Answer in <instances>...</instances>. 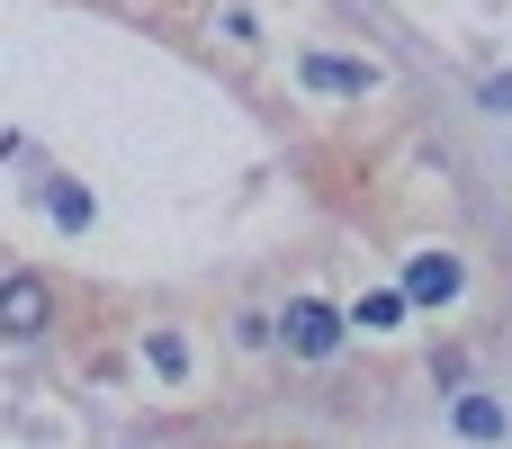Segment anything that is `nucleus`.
<instances>
[{
	"label": "nucleus",
	"mask_w": 512,
	"mask_h": 449,
	"mask_svg": "<svg viewBox=\"0 0 512 449\" xmlns=\"http://www.w3.org/2000/svg\"><path fill=\"white\" fill-rule=\"evenodd\" d=\"M342 333H351V315H342V306H324V297H288V315H279L288 360H333V351H342Z\"/></svg>",
	"instance_id": "obj_1"
},
{
	"label": "nucleus",
	"mask_w": 512,
	"mask_h": 449,
	"mask_svg": "<svg viewBox=\"0 0 512 449\" xmlns=\"http://www.w3.org/2000/svg\"><path fill=\"white\" fill-rule=\"evenodd\" d=\"M414 306H450L459 288H468V270H459V252H405V279H396Z\"/></svg>",
	"instance_id": "obj_2"
},
{
	"label": "nucleus",
	"mask_w": 512,
	"mask_h": 449,
	"mask_svg": "<svg viewBox=\"0 0 512 449\" xmlns=\"http://www.w3.org/2000/svg\"><path fill=\"white\" fill-rule=\"evenodd\" d=\"M45 315H54V288H45L36 270H9V279H0V333L27 342V333H45Z\"/></svg>",
	"instance_id": "obj_3"
},
{
	"label": "nucleus",
	"mask_w": 512,
	"mask_h": 449,
	"mask_svg": "<svg viewBox=\"0 0 512 449\" xmlns=\"http://www.w3.org/2000/svg\"><path fill=\"white\" fill-rule=\"evenodd\" d=\"M306 81L333 90V99H369V90H378V72H369V63H342V54H306Z\"/></svg>",
	"instance_id": "obj_4"
},
{
	"label": "nucleus",
	"mask_w": 512,
	"mask_h": 449,
	"mask_svg": "<svg viewBox=\"0 0 512 449\" xmlns=\"http://www.w3.org/2000/svg\"><path fill=\"white\" fill-rule=\"evenodd\" d=\"M450 423H459V441H504V396H486V387H459Z\"/></svg>",
	"instance_id": "obj_5"
},
{
	"label": "nucleus",
	"mask_w": 512,
	"mask_h": 449,
	"mask_svg": "<svg viewBox=\"0 0 512 449\" xmlns=\"http://www.w3.org/2000/svg\"><path fill=\"white\" fill-rule=\"evenodd\" d=\"M405 306H414L405 288H369V297L351 306V324H360V333H405Z\"/></svg>",
	"instance_id": "obj_6"
},
{
	"label": "nucleus",
	"mask_w": 512,
	"mask_h": 449,
	"mask_svg": "<svg viewBox=\"0 0 512 449\" xmlns=\"http://www.w3.org/2000/svg\"><path fill=\"white\" fill-rule=\"evenodd\" d=\"M144 360H153L162 378H189V342H180V333H153V342H144Z\"/></svg>",
	"instance_id": "obj_7"
},
{
	"label": "nucleus",
	"mask_w": 512,
	"mask_h": 449,
	"mask_svg": "<svg viewBox=\"0 0 512 449\" xmlns=\"http://www.w3.org/2000/svg\"><path fill=\"white\" fill-rule=\"evenodd\" d=\"M45 207H54V225H72V234H81V225H90V189H54V198H45Z\"/></svg>",
	"instance_id": "obj_8"
},
{
	"label": "nucleus",
	"mask_w": 512,
	"mask_h": 449,
	"mask_svg": "<svg viewBox=\"0 0 512 449\" xmlns=\"http://www.w3.org/2000/svg\"><path fill=\"white\" fill-rule=\"evenodd\" d=\"M486 108H512V72H504V81H486Z\"/></svg>",
	"instance_id": "obj_9"
}]
</instances>
